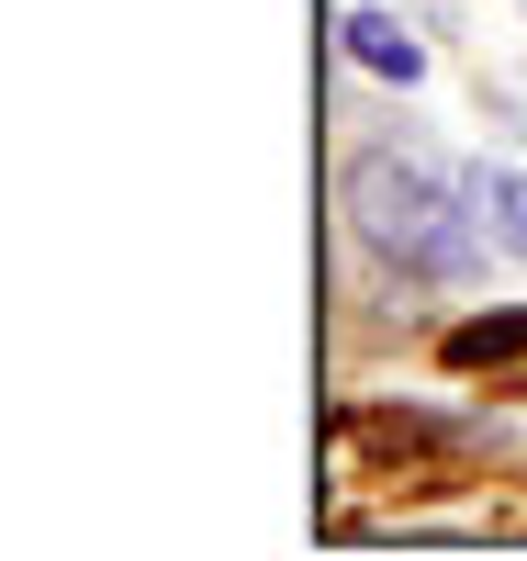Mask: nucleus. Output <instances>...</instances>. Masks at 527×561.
<instances>
[{"label":"nucleus","mask_w":527,"mask_h":561,"mask_svg":"<svg viewBox=\"0 0 527 561\" xmlns=\"http://www.w3.org/2000/svg\"><path fill=\"white\" fill-rule=\"evenodd\" d=\"M460 203H471V225H483V248L494 259H527V169H460Z\"/></svg>","instance_id":"f03ea898"},{"label":"nucleus","mask_w":527,"mask_h":561,"mask_svg":"<svg viewBox=\"0 0 527 561\" xmlns=\"http://www.w3.org/2000/svg\"><path fill=\"white\" fill-rule=\"evenodd\" d=\"M337 34H348V57H359V68H381V79H404V90L426 79V45H415V34H404L393 12H348Z\"/></svg>","instance_id":"7ed1b4c3"},{"label":"nucleus","mask_w":527,"mask_h":561,"mask_svg":"<svg viewBox=\"0 0 527 561\" xmlns=\"http://www.w3.org/2000/svg\"><path fill=\"white\" fill-rule=\"evenodd\" d=\"M516 348H527V314H471L460 337H449V359H460V370H483V359H516Z\"/></svg>","instance_id":"20e7f679"},{"label":"nucleus","mask_w":527,"mask_h":561,"mask_svg":"<svg viewBox=\"0 0 527 561\" xmlns=\"http://www.w3.org/2000/svg\"><path fill=\"white\" fill-rule=\"evenodd\" d=\"M348 225H359L381 259L426 270V280H460L471 259H483V225H471L460 180H438V169L404 158V147H381V158L348 169Z\"/></svg>","instance_id":"f257e3e1"}]
</instances>
